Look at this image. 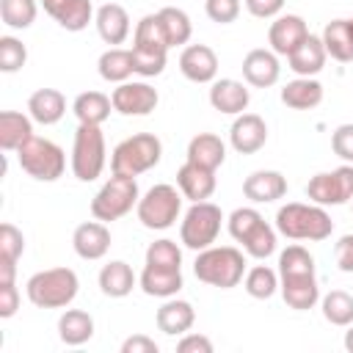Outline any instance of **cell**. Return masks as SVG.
Segmentation results:
<instances>
[{"instance_id":"cell-32","label":"cell","mask_w":353,"mask_h":353,"mask_svg":"<svg viewBox=\"0 0 353 353\" xmlns=\"http://www.w3.org/2000/svg\"><path fill=\"white\" fill-rule=\"evenodd\" d=\"M97 69H99V77L108 80V83H127L132 74H135V63H132V50H124V47H108L99 61H97Z\"/></svg>"},{"instance_id":"cell-24","label":"cell","mask_w":353,"mask_h":353,"mask_svg":"<svg viewBox=\"0 0 353 353\" xmlns=\"http://www.w3.org/2000/svg\"><path fill=\"white\" fill-rule=\"evenodd\" d=\"M154 323H157V328H160L163 334H168V336H182V334H188V331L193 328V323H196V309H193L190 301H182V298L174 295V298H165V303L157 309Z\"/></svg>"},{"instance_id":"cell-50","label":"cell","mask_w":353,"mask_h":353,"mask_svg":"<svg viewBox=\"0 0 353 353\" xmlns=\"http://www.w3.org/2000/svg\"><path fill=\"white\" fill-rule=\"evenodd\" d=\"M334 262L342 273H353V234H342L334 245Z\"/></svg>"},{"instance_id":"cell-3","label":"cell","mask_w":353,"mask_h":353,"mask_svg":"<svg viewBox=\"0 0 353 353\" xmlns=\"http://www.w3.org/2000/svg\"><path fill=\"white\" fill-rule=\"evenodd\" d=\"M80 279L72 268H47L28 279V301L39 309H63L77 298Z\"/></svg>"},{"instance_id":"cell-28","label":"cell","mask_w":353,"mask_h":353,"mask_svg":"<svg viewBox=\"0 0 353 353\" xmlns=\"http://www.w3.org/2000/svg\"><path fill=\"white\" fill-rule=\"evenodd\" d=\"M188 160L196 163V165L218 171L223 165V160H226V143L215 132H199L188 143Z\"/></svg>"},{"instance_id":"cell-7","label":"cell","mask_w":353,"mask_h":353,"mask_svg":"<svg viewBox=\"0 0 353 353\" xmlns=\"http://www.w3.org/2000/svg\"><path fill=\"white\" fill-rule=\"evenodd\" d=\"M182 190H176L168 182L152 185L141 199H138V221L152 229V232H163L168 226L176 223L179 212H182Z\"/></svg>"},{"instance_id":"cell-9","label":"cell","mask_w":353,"mask_h":353,"mask_svg":"<svg viewBox=\"0 0 353 353\" xmlns=\"http://www.w3.org/2000/svg\"><path fill=\"white\" fill-rule=\"evenodd\" d=\"M138 199H141V190H138V182L135 176H121V174H113L99 190L97 196L91 199V215L97 221H119L124 218L132 207H138Z\"/></svg>"},{"instance_id":"cell-52","label":"cell","mask_w":353,"mask_h":353,"mask_svg":"<svg viewBox=\"0 0 353 353\" xmlns=\"http://www.w3.org/2000/svg\"><path fill=\"white\" fill-rule=\"evenodd\" d=\"M157 342L146 334H132L121 342V353H157Z\"/></svg>"},{"instance_id":"cell-43","label":"cell","mask_w":353,"mask_h":353,"mask_svg":"<svg viewBox=\"0 0 353 353\" xmlns=\"http://www.w3.org/2000/svg\"><path fill=\"white\" fill-rule=\"evenodd\" d=\"M146 265H154V268H182V248L163 237V240H154L149 248H146Z\"/></svg>"},{"instance_id":"cell-22","label":"cell","mask_w":353,"mask_h":353,"mask_svg":"<svg viewBox=\"0 0 353 353\" xmlns=\"http://www.w3.org/2000/svg\"><path fill=\"white\" fill-rule=\"evenodd\" d=\"M284 193H287V176L281 171L262 168V171L248 174L245 182H243V196L251 199L254 204L279 201V199H284Z\"/></svg>"},{"instance_id":"cell-11","label":"cell","mask_w":353,"mask_h":353,"mask_svg":"<svg viewBox=\"0 0 353 353\" xmlns=\"http://www.w3.org/2000/svg\"><path fill=\"white\" fill-rule=\"evenodd\" d=\"M306 196L312 204H320V207H339L353 201V165L342 163L334 171L314 174L306 182Z\"/></svg>"},{"instance_id":"cell-20","label":"cell","mask_w":353,"mask_h":353,"mask_svg":"<svg viewBox=\"0 0 353 353\" xmlns=\"http://www.w3.org/2000/svg\"><path fill=\"white\" fill-rule=\"evenodd\" d=\"M248 102H251V91L245 88V83L232 80V77L212 80V85H210V105L218 113L240 116V113H245Z\"/></svg>"},{"instance_id":"cell-36","label":"cell","mask_w":353,"mask_h":353,"mask_svg":"<svg viewBox=\"0 0 353 353\" xmlns=\"http://www.w3.org/2000/svg\"><path fill=\"white\" fill-rule=\"evenodd\" d=\"M320 309H323V317L331 323V325H339V328H347L353 323V295L345 292V290H331L320 298Z\"/></svg>"},{"instance_id":"cell-18","label":"cell","mask_w":353,"mask_h":353,"mask_svg":"<svg viewBox=\"0 0 353 353\" xmlns=\"http://www.w3.org/2000/svg\"><path fill=\"white\" fill-rule=\"evenodd\" d=\"M179 72L190 83H212L218 74V55L207 44H188L179 52Z\"/></svg>"},{"instance_id":"cell-30","label":"cell","mask_w":353,"mask_h":353,"mask_svg":"<svg viewBox=\"0 0 353 353\" xmlns=\"http://www.w3.org/2000/svg\"><path fill=\"white\" fill-rule=\"evenodd\" d=\"M281 102L290 110H312L323 102V85L314 77H295L281 88Z\"/></svg>"},{"instance_id":"cell-37","label":"cell","mask_w":353,"mask_h":353,"mask_svg":"<svg viewBox=\"0 0 353 353\" xmlns=\"http://www.w3.org/2000/svg\"><path fill=\"white\" fill-rule=\"evenodd\" d=\"M160 22H163V30H165V39L171 47H179V44H188L190 36H193V25H190V17L176 8V6H165L157 11Z\"/></svg>"},{"instance_id":"cell-31","label":"cell","mask_w":353,"mask_h":353,"mask_svg":"<svg viewBox=\"0 0 353 353\" xmlns=\"http://www.w3.org/2000/svg\"><path fill=\"white\" fill-rule=\"evenodd\" d=\"M58 336L69 347L85 345L94 336V317L88 312H83V309H66L58 317Z\"/></svg>"},{"instance_id":"cell-21","label":"cell","mask_w":353,"mask_h":353,"mask_svg":"<svg viewBox=\"0 0 353 353\" xmlns=\"http://www.w3.org/2000/svg\"><path fill=\"white\" fill-rule=\"evenodd\" d=\"M176 185L182 190L185 199L190 201H207L215 188H218V179H215V171L212 168H204V165H196L190 160H185L176 171Z\"/></svg>"},{"instance_id":"cell-27","label":"cell","mask_w":353,"mask_h":353,"mask_svg":"<svg viewBox=\"0 0 353 353\" xmlns=\"http://www.w3.org/2000/svg\"><path fill=\"white\" fill-rule=\"evenodd\" d=\"M66 113V97L58 88H36L28 97V116L44 127L58 124Z\"/></svg>"},{"instance_id":"cell-19","label":"cell","mask_w":353,"mask_h":353,"mask_svg":"<svg viewBox=\"0 0 353 353\" xmlns=\"http://www.w3.org/2000/svg\"><path fill=\"white\" fill-rule=\"evenodd\" d=\"M44 11L69 33H80L97 17L91 0H41Z\"/></svg>"},{"instance_id":"cell-5","label":"cell","mask_w":353,"mask_h":353,"mask_svg":"<svg viewBox=\"0 0 353 353\" xmlns=\"http://www.w3.org/2000/svg\"><path fill=\"white\" fill-rule=\"evenodd\" d=\"M163 157V143L154 132H135L116 143L110 154V171L121 176H138L149 168H154Z\"/></svg>"},{"instance_id":"cell-4","label":"cell","mask_w":353,"mask_h":353,"mask_svg":"<svg viewBox=\"0 0 353 353\" xmlns=\"http://www.w3.org/2000/svg\"><path fill=\"white\" fill-rule=\"evenodd\" d=\"M226 229L254 259H268L276 251V229L254 207H237L229 215Z\"/></svg>"},{"instance_id":"cell-26","label":"cell","mask_w":353,"mask_h":353,"mask_svg":"<svg viewBox=\"0 0 353 353\" xmlns=\"http://www.w3.org/2000/svg\"><path fill=\"white\" fill-rule=\"evenodd\" d=\"M325 58H328V52H325L323 39L314 36V33H309V36L298 44V50H292V52L287 55V63H290V69H292L298 77H314V74L323 72Z\"/></svg>"},{"instance_id":"cell-47","label":"cell","mask_w":353,"mask_h":353,"mask_svg":"<svg viewBox=\"0 0 353 353\" xmlns=\"http://www.w3.org/2000/svg\"><path fill=\"white\" fill-rule=\"evenodd\" d=\"M331 149L342 163L353 165V124H339L331 132Z\"/></svg>"},{"instance_id":"cell-54","label":"cell","mask_w":353,"mask_h":353,"mask_svg":"<svg viewBox=\"0 0 353 353\" xmlns=\"http://www.w3.org/2000/svg\"><path fill=\"white\" fill-rule=\"evenodd\" d=\"M347 22H350V33H353V17H350V19H347Z\"/></svg>"},{"instance_id":"cell-2","label":"cell","mask_w":353,"mask_h":353,"mask_svg":"<svg viewBox=\"0 0 353 353\" xmlns=\"http://www.w3.org/2000/svg\"><path fill=\"white\" fill-rule=\"evenodd\" d=\"M193 273L199 281H204L210 287L232 290L245 276V254L234 245H210L196 254Z\"/></svg>"},{"instance_id":"cell-49","label":"cell","mask_w":353,"mask_h":353,"mask_svg":"<svg viewBox=\"0 0 353 353\" xmlns=\"http://www.w3.org/2000/svg\"><path fill=\"white\" fill-rule=\"evenodd\" d=\"M243 3H245L251 17H256V19H276L287 0H243Z\"/></svg>"},{"instance_id":"cell-35","label":"cell","mask_w":353,"mask_h":353,"mask_svg":"<svg viewBox=\"0 0 353 353\" xmlns=\"http://www.w3.org/2000/svg\"><path fill=\"white\" fill-rule=\"evenodd\" d=\"M323 44L325 52L339 61V63H350L353 61V33H350V22L347 19H331L323 28Z\"/></svg>"},{"instance_id":"cell-39","label":"cell","mask_w":353,"mask_h":353,"mask_svg":"<svg viewBox=\"0 0 353 353\" xmlns=\"http://www.w3.org/2000/svg\"><path fill=\"white\" fill-rule=\"evenodd\" d=\"M132 47H149V50H165V52L171 50L157 14H146V17L138 19L135 33H132Z\"/></svg>"},{"instance_id":"cell-12","label":"cell","mask_w":353,"mask_h":353,"mask_svg":"<svg viewBox=\"0 0 353 353\" xmlns=\"http://www.w3.org/2000/svg\"><path fill=\"white\" fill-rule=\"evenodd\" d=\"M110 102H113V110L121 116H149L157 108L160 97H157V88H152L149 83L127 80L113 88Z\"/></svg>"},{"instance_id":"cell-38","label":"cell","mask_w":353,"mask_h":353,"mask_svg":"<svg viewBox=\"0 0 353 353\" xmlns=\"http://www.w3.org/2000/svg\"><path fill=\"white\" fill-rule=\"evenodd\" d=\"M243 284H245V292L256 301H268L276 295L279 290V270L268 268V265H254L251 270H245L243 276Z\"/></svg>"},{"instance_id":"cell-8","label":"cell","mask_w":353,"mask_h":353,"mask_svg":"<svg viewBox=\"0 0 353 353\" xmlns=\"http://www.w3.org/2000/svg\"><path fill=\"white\" fill-rule=\"evenodd\" d=\"M17 160H19V168L28 176L39 179V182H55L63 174V168H66L63 149L58 143L47 141V138H39V135L28 138L17 149Z\"/></svg>"},{"instance_id":"cell-44","label":"cell","mask_w":353,"mask_h":353,"mask_svg":"<svg viewBox=\"0 0 353 353\" xmlns=\"http://www.w3.org/2000/svg\"><path fill=\"white\" fill-rule=\"evenodd\" d=\"M28 61V50L17 36H0V72H19Z\"/></svg>"},{"instance_id":"cell-29","label":"cell","mask_w":353,"mask_h":353,"mask_svg":"<svg viewBox=\"0 0 353 353\" xmlns=\"http://www.w3.org/2000/svg\"><path fill=\"white\" fill-rule=\"evenodd\" d=\"M135 284H138V276L132 273V268L124 259H113V262L102 265V270H99V290L108 298H127Z\"/></svg>"},{"instance_id":"cell-13","label":"cell","mask_w":353,"mask_h":353,"mask_svg":"<svg viewBox=\"0 0 353 353\" xmlns=\"http://www.w3.org/2000/svg\"><path fill=\"white\" fill-rule=\"evenodd\" d=\"M309 36V25L298 14H279L268 28V44L276 55H290Z\"/></svg>"},{"instance_id":"cell-40","label":"cell","mask_w":353,"mask_h":353,"mask_svg":"<svg viewBox=\"0 0 353 353\" xmlns=\"http://www.w3.org/2000/svg\"><path fill=\"white\" fill-rule=\"evenodd\" d=\"M36 0H0V19L11 30H25L36 22Z\"/></svg>"},{"instance_id":"cell-1","label":"cell","mask_w":353,"mask_h":353,"mask_svg":"<svg viewBox=\"0 0 353 353\" xmlns=\"http://www.w3.org/2000/svg\"><path fill=\"white\" fill-rule=\"evenodd\" d=\"M276 232L290 237V240L320 243V240L331 237L334 221L325 212V207H320V204L290 201V204L279 207V212H276Z\"/></svg>"},{"instance_id":"cell-25","label":"cell","mask_w":353,"mask_h":353,"mask_svg":"<svg viewBox=\"0 0 353 353\" xmlns=\"http://www.w3.org/2000/svg\"><path fill=\"white\" fill-rule=\"evenodd\" d=\"M94 25H97V33L105 44L116 47V44H124L127 36H130V14L124 6L119 3H105L97 8V17H94Z\"/></svg>"},{"instance_id":"cell-45","label":"cell","mask_w":353,"mask_h":353,"mask_svg":"<svg viewBox=\"0 0 353 353\" xmlns=\"http://www.w3.org/2000/svg\"><path fill=\"white\" fill-rule=\"evenodd\" d=\"M25 251V237L14 223H3L0 226V259L6 262H19Z\"/></svg>"},{"instance_id":"cell-23","label":"cell","mask_w":353,"mask_h":353,"mask_svg":"<svg viewBox=\"0 0 353 353\" xmlns=\"http://www.w3.org/2000/svg\"><path fill=\"white\" fill-rule=\"evenodd\" d=\"M138 287L149 295V298H174L182 287V268H154V265H143L141 276H138Z\"/></svg>"},{"instance_id":"cell-6","label":"cell","mask_w":353,"mask_h":353,"mask_svg":"<svg viewBox=\"0 0 353 353\" xmlns=\"http://www.w3.org/2000/svg\"><path fill=\"white\" fill-rule=\"evenodd\" d=\"M108 163L105 135L99 124H77L74 143H72V174L80 182H94Z\"/></svg>"},{"instance_id":"cell-10","label":"cell","mask_w":353,"mask_h":353,"mask_svg":"<svg viewBox=\"0 0 353 353\" xmlns=\"http://www.w3.org/2000/svg\"><path fill=\"white\" fill-rule=\"evenodd\" d=\"M221 223H223V212H221L218 204L193 201L190 210L185 212L182 223H179V240L190 251H204L218 240Z\"/></svg>"},{"instance_id":"cell-51","label":"cell","mask_w":353,"mask_h":353,"mask_svg":"<svg viewBox=\"0 0 353 353\" xmlns=\"http://www.w3.org/2000/svg\"><path fill=\"white\" fill-rule=\"evenodd\" d=\"M176 353H212V342L204 334H182L176 342Z\"/></svg>"},{"instance_id":"cell-41","label":"cell","mask_w":353,"mask_h":353,"mask_svg":"<svg viewBox=\"0 0 353 353\" xmlns=\"http://www.w3.org/2000/svg\"><path fill=\"white\" fill-rule=\"evenodd\" d=\"M295 273H314V256L303 245H287L279 254V276H295Z\"/></svg>"},{"instance_id":"cell-33","label":"cell","mask_w":353,"mask_h":353,"mask_svg":"<svg viewBox=\"0 0 353 353\" xmlns=\"http://www.w3.org/2000/svg\"><path fill=\"white\" fill-rule=\"evenodd\" d=\"M110 110H113V102L102 91H83L72 102V113L77 116L80 124H99L102 127L108 121Z\"/></svg>"},{"instance_id":"cell-42","label":"cell","mask_w":353,"mask_h":353,"mask_svg":"<svg viewBox=\"0 0 353 353\" xmlns=\"http://www.w3.org/2000/svg\"><path fill=\"white\" fill-rule=\"evenodd\" d=\"M168 61L165 50H149V47H132V63H135V74L141 77H157L163 74Z\"/></svg>"},{"instance_id":"cell-48","label":"cell","mask_w":353,"mask_h":353,"mask_svg":"<svg viewBox=\"0 0 353 353\" xmlns=\"http://www.w3.org/2000/svg\"><path fill=\"white\" fill-rule=\"evenodd\" d=\"M19 309V290L14 281H0V317L8 320Z\"/></svg>"},{"instance_id":"cell-15","label":"cell","mask_w":353,"mask_h":353,"mask_svg":"<svg viewBox=\"0 0 353 353\" xmlns=\"http://www.w3.org/2000/svg\"><path fill=\"white\" fill-rule=\"evenodd\" d=\"M279 74H281V63H279V55L273 50H265V47H256V50H248L245 58H243V80L254 88H270L279 83Z\"/></svg>"},{"instance_id":"cell-16","label":"cell","mask_w":353,"mask_h":353,"mask_svg":"<svg viewBox=\"0 0 353 353\" xmlns=\"http://www.w3.org/2000/svg\"><path fill=\"white\" fill-rule=\"evenodd\" d=\"M72 248L80 259L97 262L110 251V229L105 226V221H85L74 229Z\"/></svg>"},{"instance_id":"cell-34","label":"cell","mask_w":353,"mask_h":353,"mask_svg":"<svg viewBox=\"0 0 353 353\" xmlns=\"http://www.w3.org/2000/svg\"><path fill=\"white\" fill-rule=\"evenodd\" d=\"M28 138H33V119L19 110L0 113V146L3 152H17Z\"/></svg>"},{"instance_id":"cell-17","label":"cell","mask_w":353,"mask_h":353,"mask_svg":"<svg viewBox=\"0 0 353 353\" xmlns=\"http://www.w3.org/2000/svg\"><path fill=\"white\" fill-rule=\"evenodd\" d=\"M279 290L281 298L290 309L295 312H306L314 309V303L320 301V284L314 273H295V276H279Z\"/></svg>"},{"instance_id":"cell-53","label":"cell","mask_w":353,"mask_h":353,"mask_svg":"<svg viewBox=\"0 0 353 353\" xmlns=\"http://www.w3.org/2000/svg\"><path fill=\"white\" fill-rule=\"evenodd\" d=\"M345 350H350L353 353V323L347 325V331H345Z\"/></svg>"},{"instance_id":"cell-46","label":"cell","mask_w":353,"mask_h":353,"mask_svg":"<svg viewBox=\"0 0 353 353\" xmlns=\"http://www.w3.org/2000/svg\"><path fill=\"white\" fill-rule=\"evenodd\" d=\"M204 11L218 25H232L240 17V0H204Z\"/></svg>"},{"instance_id":"cell-14","label":"cell","mask_w":353,"mask_h":353,"mask_svg":"<svg viewBox=\"0 0 353 353\" xmlns=\"http://www.w3.org/2000/svg\"><path fill=\"white\" fill-rule=\"evenodd\" d=\"M229 143L240 154H254L268 143V124L256 113H240L229 127Z\"/></svg>"}]
</instances>
